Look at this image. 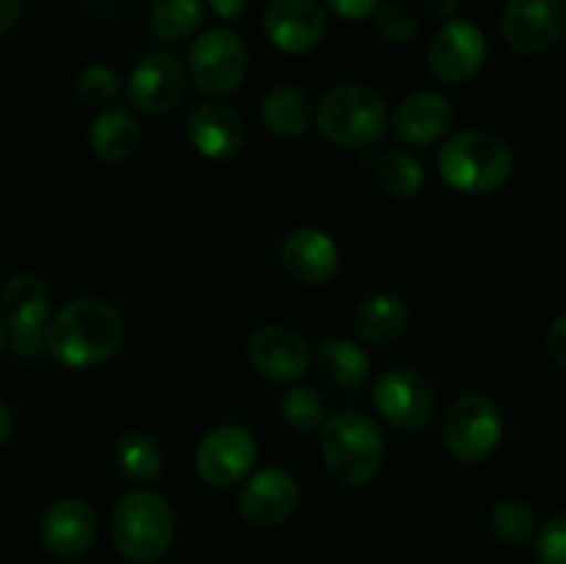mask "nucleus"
Instances as JSON below:
<instances>
[{"label":"nucleus","instance_id":"nucleus-1","mask_svg":"<svg viewBox=\"0 0 566 564\" xmlns=\"http://www.w3.org/2000/svg\"><path fill=\"white\" fill-rule=\"evenodd\" d=\"M125 341L122 315L105 299L81 296L44 326V348L66 368H92L116 354Z\"/></svg>","mask_w":566,"mask_h":564},{"label":"nucleus","instance_id":"nucleus-2","mask_svg":"<svg viewBox=\"0 0 566 564\" xmlns=\"http://www.w3.org/2000/svg\"><path fill=\"white\" fill-rule=\"evenodd\" d=\"M175 509L160 492L133 490L111 512V540L119 556L136 564H153L175 542Z\"/></svg>","mask_w":566,"mask_h":564},{"label":"nucleus","instance_id":"nucleus-3","mask_svg":"<svg viewBox=\"0 0 566 564\" xmlns=\"http://www.w3.org/2000/svg\"><path fill=\"white\" fill-rule=\"evenodd\" d=\"M321 453L337 484L365 487L379 476L385 464V435L376 420L363 412L329 415L321 435Z\"/></svg>","mask_w":566,"mask_h":564},{"label":"nucleus","instance_id":"nucleus-4","mask_svg":"<svg viewBox=\"0 0 566 564\" xmlns=\"http://www.w3.org/2000/svg\"><path fill=\"white\" fill-rule=\"evenodd\" d=\"M442 180L462 194H492L514 171V155L506 142L484 130H464L448 138L437 155Z\"/></svg>","mask_w":566,"mask_h":564},{"label":"nucleus","instance_id":"nucleus-5","mask_svg":"<svg viewBox=\"0 0 566 564\" xmlns=\"http://www.w3.org/2000/svg\"><path fill=\"white\" fill-rule=\"evenodd\" d=\"M315 127L340 147H370L387 127V105L376 88L343 83L329 88L315 105Z\"/></svg>","mask_w":566,"mask_h":564},{"label":"nucleus","instance_id":"nucleus-6","mask_svg":"<svg viewBox=\"0 0 566 564\" xmlns=\"http://www.w3.org/2000/svg\"><path fill=\"white\" fill-rule=\"evenodd\" d=\"M503 435L501 409L484 393L457 398L442 420V442L448 453L464 464H479L497 448Z\"/></svg>","mask_w":566,"mask_h":564},{"label":"nucleus","instance_id":"nucleus-7","mask_svg":"<svg viewBox=\"0 0 566 564\" xmlns=\"http://www.w3.org/2000/svg\"><path fill=\"white\" fill-rule=\"evenodd\" d=\"M249 66V50L241 33L230 28L205 31L188 50V75L208 97H224L241 86Z\"/></svg>","mask_w":566,"mask_h":564},{"label":"nucleus","instance_id":"nucleus-8","mask_svg":"<svg viewBox=\"0 0 566 564\" xmlns=\"http://www.w3.org/2000/svg\"><path fill=\"white\" fill-rule=\"evenodd\" d=\"M374 404L381 418L398 431H420L434 418V385L420 370L398 365L376 379Z\"/></svg>","mask_w":566,"mask_h":564},{"label":"nucleus","instance_id":"nucleus-9","mask_svg":"<svg viewBox=\"0 0 566 564\" xmlns=\"http://www.w3.org/2000/svg\"><path fill=\"white\" fill-rule=\"evenodd\" d=\"M0 315L11 332L14 352L33 357L44 348V326L50 315V291L33 274H17L0 293Z\"/></svg>","mask_w":566,"mask_h":564},{"label":"nucleus","instance_id":"nucleus-10","mask_svg":"<svg viewBox=\"0 0 566 564\" xmlns=\"http://www.w3.org/2000/svg\"><path fill=\"white\" fill-rule=\"evenodd\" d=\"M258 440L247 426L224 424L210 429L197 448V470L205 484L232 487L258 464Z\"/></svg>","mask_w":566,"mask_h":564},{"label":"nucleus","instance_id":"nucleus-11","mask_svg":"<svg viewBox=\"0 0 566 564\" xmlns=\"http://www.w3.org/2000/svg\"><path fill=\"white\" fill-rule=\"evenodd\" d=\"M426 61L437 81L448 86L468 83L481 72L486 61V36L479 25L468 20H448L431 36Z\"/></svg>","mask_w":566,"mask_h":564},{"label":"nucleus","instance_id":"nucleus-12","mask_svg":"<svg viewBox=\"0 0 566 564\" xmlns=\"http://www.w3.org/2000/svg\"><path fill=\"white\" fill-rule=\"evenodd\" d=\"M298 501L302 487L296 476L282 468H263L247 476L238 495V514L252 529H276L296 512Z\"/></svg>","mask_w":566,"mask_h":564},{"label":"nucleus","instance_id":"nucleus-13","mask_svg":"<svg viewBox=\"0 0 566 564\" xmlns=\"http://www.w3.org/2000/svg\"><path fill=\"white\" fill-rule=\"evenodd\" d=\"M501 31L517 53H545L566 33V0H509Z\"/></svg>","mask_w":566,"mask_h":564},{"label":"nucleus","instance_id":"nucleus-14","mask_svg":"<svg viewBox=\"0 0 566 564\" xmlns=\"http://www.w3.org/2000/svg\"><path fill=\"white\" fill-rule=\"evenodd\" d=\"M263 28L276 50L291 55L313 53L326 39V11L318 0H271Z\"/></svg>","mask_w":566,"mask_h":564},{"label":"nucleus","instance_id":"nucleus-15","mask_svg":"<svg viewBox=\"0 0 566 564\" xmlns=\"http://www.w3.org/2000/svg\"><path fill=\"white\" fill-rule=\"evenodd\" d=\"M186 70L169 53H149L127 77V100L144 114H169L186 94Z\"/></svg>","mask_w":566,"mask_h":564},{"label":"nucleus","instance_id":"nucleus-16","mask_svg":"<svg viewBox=\"0 0 566 564\" xmlns=\"http://www.w3.org/2000/svg\"><path fill=\"white\" fill-rule=\"evenodd\" d=\"M97 512L83 498H61L39 523L42 545L59 558L83 556L97 540Z\"/></svg>","mask_w":566,"mask_h":564},{"label":"nucleus","instance_id":"nucleus-17","mask_svg":"<svg viewBox=\"0 0 566 564\" xmlns=\"http://www.w3.org/2000/svg\"><path fill=\"white\" fill-rule=\"evenodd\" d=\"M254 370L271 382H296L310 368V346L291 326H263L249 337Z\"/></svg>","mask_w":566,"mask_h":564},{"label":"nucleus","instance_id":"nucleus-18","mask_svg":"<svg viewBox=\"0 0 566 564\" xmlns=\"http://www.w3.org/2000/svg\"><path fill=\"white\" fill-rule=\"evenodd\" d=\"M282 265L304 285H326L340 271V249L329 232L318 227L293 230L282 243Z\"/></svg>","mask_w":566,"mask_h":564},{"label":"nucleus","instance_id":"nucleus-19","mask_svg":"<svg viewBox=\"0 0 566 564\" xmlns=\"http://www.w3.org/2000/svg\"><path fill=\"white\" fill-rule=\"evenodd\" d=\"M188 142L210 160L235 158L247 142L241 114L224 103H202L188 114Z\"/></svg>","mask_w":566,"mask_h":564},{"label":"nucleus","instance_id":"nucleus-20","mask_svg":"<svg viewBox=\"0 0 566 564\" xmlns=\"http://www.w3.org/2000/svg\"><path fill=\"white\" fill-rule=\"evenodd\" d=\"M392 133L407 144H434L453 127V105L442 94L415 92L407 94L392 108Z\"/></svg>","mask_w":566,"mask_h":564},{"label":"nucleus","instance_id":"nucleus-21","mask_svg":"<svg viewBox=\"0 0 566 564\" xmlns=\"http://www.w3.org/2000/svg\"><path fill=\"white\" fill-rule=\"evenodd\" d=\"M409 318H412V313H409V304L401 296H396V293H379L374 299H365L354 310L352 330L363 343L381 346V343H390L396 337H401L403 330L409 326Z\"/></svg>","mask_w":566,"mask_h":564},{"label":"nucleus","instance_id":"nucleus-22","mask_svg":"<svg viewBox=\"0 0 566 564\" xmlns=\"http://www.w3.org/2000/svg\"><path fill=\"white\" fill-rule=\"evenodd\" d=\"M88 142H92L94 155H97L99 160L119 164V160H127L138 149L142 127H138L136 116L127 114V111L108 108L94 119Z\"/></svg>","mask_w":566,"mask_h":564},{"label":"nucleus","instance_id":"nucleus-23","mask_svg":"<svg viewBox=\"0 0 566 564\" xmlns=\"http://www.w3.org/2000/svg\"><path fill=\"white\" fill-rule=\"evenodd\" d=\"M315 359H318L321 374L337 387H363L370 376V357L365 348L343 337L321 341Z\"/></svg>","mask_w":566,"mask_h":564},{"label":"nucleus","instance_id":"nucleus-24","mask_svg":"<svg viewBox=\"0 0 566 564\" xmlns=\"http://www.w3.org/2000/svg\"><path fill=\"white\" fill-rule=\"evenodd\" d=\"M263 122L274 136L298 138L310 130L313 105L296 86H274L263 100Z\"/></svg>","mask_w":566,"mask_h":564},{"label":"nucleus","instance_id":"nucleus-25","mask_svg":"<svg viewBox=\"0 0 566 564\" xmlns=\"http://www.w3.org/2000/svg\"><path fill=\"white\" fill-rule=\"evenodd\" d=\"M116 468L133 484H149L164 470V453L147 431H130L116 446Z\"/></svg>","mask_w":566,"mask_h":564},{"label":"nucleus","instance_id":"nucleus-26","mask_svg":"<svg viewBox=\"0 0 566 564\" xmlns=\"http://www.w3.org/2000/svg\"><path fill=\"white\" fill-rule=\"evenodd\" d=\"M149 22H153V31L158 39L182 42L202 28L205 3L202 0H153Z\"/></svg>","mask_w":566,"mask_h":564},{"label":"nucleus","instance_id":"nucleus-27","mask_svg":"<svg viewBox=\"0 0 566 564\" xmlns=\"http://www.w3.org/2000/svg\"><path fill=\"white\" fill-rule=\"evenodd\" d=\"M376 175H379L385 194L396 199H412L423 191L426 171L418 158L401 149H387L376 160Z\"/></svg>","mask_w":566,"mask_h":564},{"label":"nucleus","instance_id":"nucleus-28","mask_svg":"<svg viewBox=\"0 0 566 564\" xmlns=\"http://www.w3.org/2000/svg\"><path fill=\"white\" fill-rule=\"evenodd\" d=\"M490 523L497 540L514 547L528 545L536 536V529H539L536 509L528 501H523V498H503V501H497L490 514Z\"/></svg>","mask_w":566,"mask_h":564},{"label":"nucleus","instance_id":"nucleus-29","mask_svg":"<svg viewBox=\"0 0 566 564\" xmlns=\"http://www.w3.org/2000/svg\"><path fill=\"white\" fill-rule=\"evenodd\" d=\"M280 415L291 429L296 431H315L326 420V401L315 387L296 385L282 393Z\"/></svg>","mask_w":566,"mask_h":564},{"label":"nucleus","instance_id":"nucleus-30","mask_svg":"<svg viewBox=\"0 0 566 564\" xmlns=\"http://www.w3.org/2000/svg\"><path fill=\"white\" fill-rule=\"evenodd\" d=\"M75 92L86 105L108 108V105H114L116 97L122 94V81L114 70H108V66L103 64H94L86 66V70L77 75Z\"/></svg>","mask_w":566,"mask_h":564},{"label":"nucleus","instance_id":"nucleus-31","mask_svg":"<svg viewBox=\"0 0 566 564\" xmlns=\"http://www.w3.org/2000/svg\"><path fill=\"white\" fill-rule=\"evenodd\" d=\"M374 25L381 39L387 42H409L418 33V17L401 0H390V3H379L374 11Z\"/></svg>","mask_w":566,"mask_h":564},{"label":"nucleus","instance_id":"nucleus-32","mask_svg":"<svg viewBox=\"0 0 566 564\" xmlns=\"http://www.w3.org/2000/svg\"><path fill=\"white\" fill-rule=\"evenodd\" d=\"M536 556L542 564H566V514H553L536 534Z\"/></svg>","mask_w":566,"mask_h":564},{"label":"nucleus","instance_id":"nucleus-33","mask_svg":"<svg viewBox=\"0 0 566 564\" xmlns=\"http://www.w3.org/2000/svg\"><path fill=\"white\" fill-rule=\"evenodd\" d=\"M329 6L332 14H337L340 20L348 22H359V20H368L374 17V11L379 9L381 0H324Z\"/></svg>","mask_w":566,"mask_h":564},{"label":"nucleus","instance_id":"nucleus-34","mask_svg":"<svg viewBox=\"0 0 566 564\" xmlns=\"http://www.w3.org/2000/svg\"><path fill=\"white\" fill-rule=\"evenodd\" d=\"M547 348H551L553 359H556V365H566V315H558L556 321H553L551 332H547Z\"/></svg>","mask_w":566,"mask_h":564},{"label":"nucleus","instance_id":"nucleus-35","mask_svg":"<svg viewBox=\"0 0 566 564\" xmlns=\"http://www.w3.org/2000/svg\"><path fill=\"white\" fill-rule=\"evenodd\" d=\"M208 6L216 11V17L232 22V20H241L243 11H247V6H249V0H208Z\"/></svg>","mask_w":566,"mask_h":564},{"label":"nucleus","instance_id":"nucleus-36","mask_svg":"<svg viewBox=\"0 0 566 564\" xmlns=\"http://www.w3.org/2000/svg\"><path fill=\"white\" fill-rule=\"evenodd\" d=\"M22 14V0H0V36L14 31Z\"/></svg>","mask_w":566,"mask_h":564},{"label":"nucleus","instance_id":"nucleus-37","mask_svg":"<svg viewBox=\"0 0 566 564\" xmlns=\"http://www.w3.org/2000/svg\"><path fill=\"white\" fill-rule=\"evenodd\" d=\"M426 9L431 11L434 17H440V20H453L457 17V11L462 9V0H423Z\"/></svg>","mask_w":566,"mask_h":564},{"label":"nucleus","instance_id":"nucleus-38","mask_svg":"<svg viewBox=\"0 0 566 564\" xmlns=\"http://www.w3.org/2000/svg\"><path fill=\"white\" fill-rule=\"evenodd\" d=\"M11 426H14V420H11V412H9V407H6V404L0 401V446H3V442L9 440V435H11Z\"/></svg>","mask_w":566,"mask_h":564},{"label":"nucleus","instance_id":"nucleus-39","mask_svg":"<svg viewBox=\"0 0 566 564\" xmlns=\"http://www.w3.org/2000/svg\"><path fill=\"white\" fill-rule=\"evenodd\" d=\"M6 341H9V330H6V321L3 315H0V352L6 348Z\"/></svg>","mask_w":566,"mask_h":564}]
</instances>
